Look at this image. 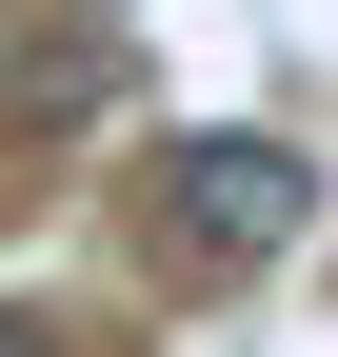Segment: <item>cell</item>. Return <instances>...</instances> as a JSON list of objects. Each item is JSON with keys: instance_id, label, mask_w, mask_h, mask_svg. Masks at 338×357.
<instances>
[{"instance_id": "obj_1", "label": "cell", "mask_w": 338, "mask_h": 357, "mask_svg": "<svg viewBox=\"0 0 338 357\" xmlns=\"http://www.w3.org/2000/svg\"><path fill=\"white\" fill-rule=\"evenodd\" d=\"M159 218H179V258H299V218H318V159L299 139H259V119H199L179 159H159Z\"/></svg>"}, {"instance_id": "obj_2", "label": "cell", "mask_w": 338, "mask_h": 357, "mask_svg": "<svg viewBox=\"0 0 338 357\" xmlns=\"http://www.w3.org/2000/svg\"><path fill=\"white\" fill-rule=\"evenodd\" d=\"M0 357H60V318H40V298H0Z\"/></svg>"}]
</instances>
